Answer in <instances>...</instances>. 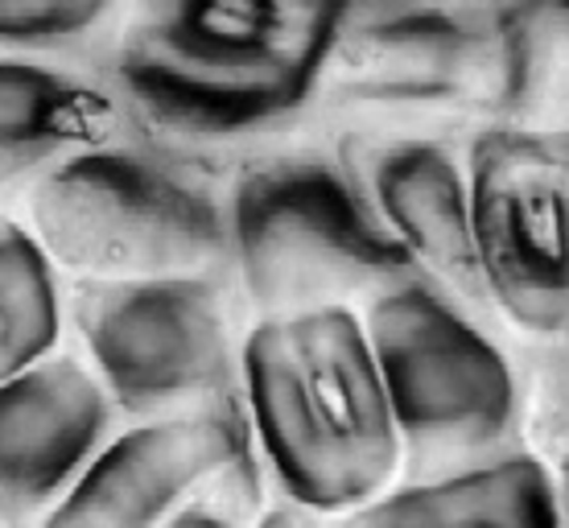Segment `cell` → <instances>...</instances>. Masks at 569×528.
Instances as JSON below:
<instances>
[{
    "label": "cell",
    "mask_w": 569,
    "mask_h": 528,
    "mask_svg": "<svg viewBox=\"0 0 569 528\" xmlns=\"http://www.w3.org/2000/svg\"><path fill=\"white\" fill-rule=\"evenodd\" d=\"M71 322L83 363L129 417L202 409L240 385L236 315L214 272L79 281Z\"/></svg>",
    "instance_id": "obj_6"
},
{
    "label": "cell",
    "mask_w": 569,
    "mask_h": 528,
    "mask_svg": "<svg viewBox=\"0 0 569 528\" xmlns=\"http://www.w3.org/2000/svg\"><path fill=\"white\" fill-rule=\"evenodd\" d=\"M252 450L236 397L153 417L108 438L33 528H161L211 475Z\"/></svg>",
    "instance_id": "obj_9"
},
{
    "label": "cell",
    "mask_w": 569,
    "mask_h": 528,
    "mask_svg": "<svg viewBox=\"0 0 569 528\" xmlns=\"http://www.w3.org/2000/svg\"><path fill=\"white\" fill-rule=\"evenodd\" d=\"M240 405L260 467L293 508L351 516L405 471L363 315L351 306L260 318L240 343Z\"/></svg>",
    "instance_id": "obj_1"
},
{
    "label": "cell",
    "mask_w": 569,
    "mask_h": 528,
    "mask_svg": "<svg viewBox=\"0 0 569 528\" xmlns=\"http://www.w3.org/2000/svg\"><path fill=\"white\" fill-rule=\"evenodd\" d=\"M112 21L103 4H71V0H0V46L33 50V46H67L87 38L91 29Z\"/></svg>",
    "instance_id": "obj_18"
},
{
    "label": "cell",
    "mask_w": 569,
    "mask_h": 528,
    "mask_svg": "<svg viewBox=\"0 0 569 528\" xmlns=\"http://www.w3.org/2000/svg\"><path fill=\"white\" fill-rule=\"evenodd\" d=\"M228 265L260 318L368 306L417 277L347 161H257L228 195Z\"/></svg>",
    "instance_id": "obj_3"
},
{
    "label": "cell",
    "mask_w": 569,
    "mask_h": 528,
    "mask_svg": "<svg viewBox=\"0 0 569 528\" xmlns=\"http://www.w3.org/2000/svg\"><path fill=\"white\" fill-rule=\"evenodd\" d=\"M112 397L74 356L0 385V525H38L116 434Z\"/></svg>",
    "instance_id": "obj_11"
},
{
    "label": "cell",
    "mask_w": 569,
    "mask_h": 528,
    "mask_svg": "<svg viewBox=\"0 0 569 528\" xmlns=\"http://www.w3.org/2000/svg\"><path fill=\"white\" fill-rule=\"evenodd\" d=\"M359 315L409 479L470 471L520 446L528 392L467 306L409 277Z\"/></svg>",
    "instance_id": "obj_4"
},
{
    "label": "cell",
    "mask_w": 569,
    "mask_h": 528,
    "mask_svg": "<svg viewBox=\"0 0 569 528\" xmlns=\"http://www.w3.org/2000/svg\"><path fill=\"white\" fill-rule=\"evenodd\" d=\"M512 4H347L327 83L376 108H470L503 120Z\"/></svg>",
    "instance_id": "obj_8"
},
{
    "label": "cell",
    "mask_w": 569,
    "mask_h": 528,
    "mask_svg": "<svg viewBox=\"0 0 569 528\" xmlns=\"http://www.w3.org/2000/svg\"><path fill=\"white\" fill-rule=\"evenodd\" d=\"M342 161L351 166L417 277L467 310L487 306L470 228L467 158H458L438 137L400 132L347 141Z\"/></svg>",
    "instance_id": "obj_10"
},
{
    "label": "cell",
    "mask_w": 569,
    "mask_h": 528,
    "mask_svg": "<svg viewBox=\"0 0 569 528\" xmlns=\"http://www.w3.org/2000/svg\"><path fill=\"white\" fill-rule=\"evenodd\" d=\"M264 512V467L252 446L231 467L211 475L161 528H257Z\"/></svg>",
    "instance_id": "obj_17"
},
{
    "label": "cell",
    "mask_w": 569,
    "mask_h": 528,
    "mask_svg": "<svg viewBox=\"0 0 569 528\" xmlns=\"http://www.w3.org/2000/svg\"><path fill=\"white\" fill-rule=\"evenodd\" d=\"M257 528H306V525L298 520V512H293V508H269V512L260 516Z\"/></svg>",
    "instance_id": "obj_19"
},
{
    "label": "cell",
    "mask_w": 569,
    "mask_h": 528,
    "mask_svg": "<svg viewBox=\"0 0 569 528\" xmlns=\"http://www.w3.org/2000/svg\"><path fill=\"white\" fill-rule=\"evenodd\" d=\"M120 103L103 83L67 67L0 58V173L50 170L116 145Z\"/></svg>",
    "instance_id": "obj_12"
},
{
    "label": "cell",
    "mask_w": 569,
    "mask_h": 528,
    "mask_svg": "<svg viewBox=\"0 0 569 528\" xmlns=\"http://www.w3.org/2000/svg\"><path fill=\"white\" fill-rule=\"evenodd\" d=\"M342 528H557V516L545 467L516 446L483 467L392 487Z\"/></svg>",
    "instance_id": "obj_13"
},
{
    "label": "cell",
    "mask_w": 569,
    "mask_h": 528,
    "mask_svg": "<svg viewBox=\"0 0 569 528\" xmlns=\"http://www.w3.org/2000/svg\"><path fill=\"white\" fill-rule=\"evenodd\" d=\"M26 231L79 281L190 277L228 265V207L129 145H100L38 173Z\"/></svg>",
    "instance_id": "obj_5"
},
{
    "label": "cell",
    "mask_w": 569,
    "mask_h": 528,
    "mask_svg": "<svg viewBox=\"0 0 569 528\" xmlns=\"http://www.w3.org/2000/svg\"><path fill=\"white\" fill-rule=\"evenodd\" d=\"M499 124L569 132V4H512V71Z\"/></svg>",
    "instance_id": "obj_15"
},
{
    "label": "cell",
    "mask_w": 569,
    "mask_h": 528,
    "mask_svg": "<svg viewBox=\"0 0 569 528\" xmlns=\"http://www.w3.org/2000/svg\"><path fill=\"white\" fill-rule=\"evenodd\" d=\"M532 455L545 467L557 528H569V351H549L532 380L528 400Z\"/></svg>",
    "instance_id": "obj_16"
},
{
    "label": "cell",
    "mask_w": 569,
    "mask_h": 528,
    "mask_svg": "<svg viewBox=\"0 0 569 528\" xmlns=\"http://www.w3.org/2000/svg\"><path fill=\"white\" fill-rule=\"evenodd\" d=\"M462 158L487 306L569 351V132L487 124Z\"/></svg>",
    "instance_id": "obj_7"
},
{
    "label": "cell",
    "mask_w": 569,
    "mask_h": 528,
    "mask_svg": "<svg viewBox=\"0 0 569 528\" xmlns=\"http://www.w3.org/2000/svg\"><path fill=\"white\" fill-rule=\"evenodd\" d=\"M347 4H144L116 33L120 96L157 129L231 141L322 91Z\"/></svg>",
    "instance_id": "obj_2"
},
{
    "label": "cell",
    "mask_w": 569,
    "mask_h": 528,
    "mask_svg": "<svg viewBox=\"0 0 569 528\" xmlns=\"http://www.w3.org/2000/svg\"><path fill=\"white\" fill-rule=\"evenodd\" d=\"M67 306L58 269L26 223L0 219V385L58 356Z\"/></svg>",
    "instance_id": "obj_14"
}]
</instances>
